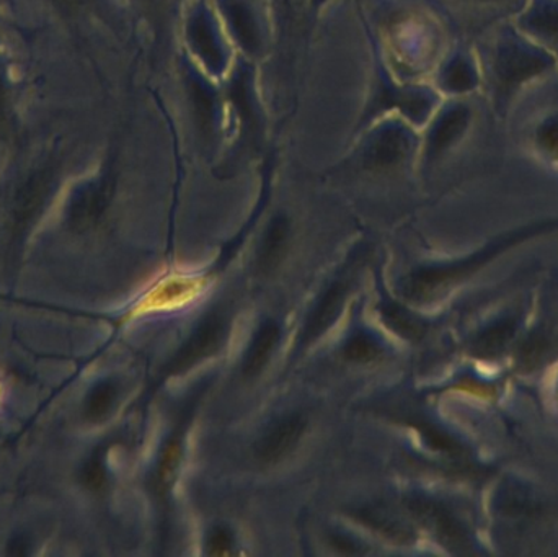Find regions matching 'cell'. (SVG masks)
Wrapping results in <instances>:
<instances>
[{"label": "cell", "mask_w": 558, "mask_h": 557, "mask_svg": "<svg viewBox=\"0 0 558 557\" xmlns=\"http://www.w3.org/2000/svg\"><path fill=\"white\" fill-rule=\"evenodd\" d=\"M361 522L366 523L371 529L376 530L380 535L386 538L393 540V542H409L410 533L402 523L397 522L389 512L379 509H364L356 513Z\"/></svg>", "instance_id": "9a60e30c"}, {"label": "cell", "mask_w": 558, "mask_h": 557, "mask_svg": "<svg viewBox=\"0 0 558 557\" xmlns=\"http://www.w3.org/2000/svg\"><path fill=\"white\" fill-rule=\"evenodd\" d=\"M384 323L393 330L400 334L405 339H413L423 332L422 324L413 319L409 313L397 306H386L383 310Z\"/></svg>", "instance_id": "ffe728a7"}, {"label": "cell", "mask_w": 558, "mask_h": 557, "mask_svg": "<svg viewBox=\"0 0 558 557\" xmlns=\"http://www.w3.org/2000/svg\"><path fill=\"white\" fill-rule=\"evenodd\" d=\"M458 2L464 10L471 29L482 35L498 23L513 20L524 9L527 0H458Z\"/></svg>", "instance_id": "9c48e42d"}, {"label": "cell", "mask_w": 558, "mask_h": 557, "mask_svg": "<svg viewBox=\"0 0 558 557\" xmlns=\"http://www.w3.org/2000/svg\"><path fill=\"white\" fill-rule=\"evenodd\" d=\"M527 146L536 156L558 167V105L541 111L526 131Z\"/></svg>", "instance_id": "8fae6325"}, {"label": "cell", "mask_w": 558, "mask_h": 557, "mask_svg": "<svg viewBox=\"0 0 558 557\" xmlns=\"http://www.w3.org/2000/svg\"><path fill=\"white\" fill-rule=\"evenodd\" d=\"M193 97H195L196 110H198L199 121L203 128H208L211 124L213 118V98L209 92L203 85H195L193 87Z\"/></svg>", "instance_id": "7402d4cb"}, {"label": "cell", "mask_w": 558, "mask_h": 557, "mask_svg": "<svg viewBox=\"0 0 558 557\" xmlns=\"http://www.w3.org/2000/svg\"><path fill=\"white\" fill-rule=\"evenodd\" d=\"M438 85L451 98L477 94L482 88V68L475 48H456L439 69Z\"/></svg>", "instance_id": "277c9868"}, {"label": "cell", "mask_w": 558, "mask_h": 557, "mask_svg": "<svg viewBox=\"0 0 558 557\" xmlns=\"http://www.w3.org/2000/svg\"><path fill=\"white\" fill-rule=\"evenodd\" d=\"M289 222L284 216H277L268 226L258 251L257 267L260 274L270 275L277 270L288 247Z\"/></svg>", "instance_id": "4fadbf2b"}, {"label": "cell", "mask_w": 558, "mask_h": 557, "mask_svg": "<svg viewBox=\"0 0 558 557\" xmlns=\"http://www.w3.org/2000/svg\"><path fill=\"white\" fill-rule=\"evenodd\" d=\"M305 419L302 415H288L277 422L257 445V458L262 464H277L282 458L288 457L305 432Z\"/></svg>", "instance_id": "52a82bcc"}, {"label": "cell", "mask_w": 558, "mask_h": 557, "mask_svg": "<svg viewBox=\"0 0 558 557\" xmlns=\"http://www.w3.org/2000/svg\"><path fill=\"white\" fill-rule=\"evenodd\" d=\"M54 2L64 10H72L81 3V0H54Z\"/></svg>", "instance_id": "d4e9b609"}, {"label": "cell", "mask_w": 558, "mask_h": 557, "mask_svg": "<svg viewBox=\"0 0 558 557\" xmlns=\"http://www.w3.org/2000/svg\"><path fill=\"white\" fill-rule=\"evenodd\" d=\"M475 51L481 61L482 88L498 121L510 118L523 94L558 71L554 55L521 32L513 20L482 33Z\"/></svg>", "instance_id": "6da1fadb"}, {"label": "cell", "mask_w": 558, "mask_h": 557, "mask_svg": "<svg viewBox=\"0 0 558 557\" xmlns=\"http://www.w3.org/2000/svg\"><path fill=\"white\" fill-rule=\"evenodd\" d=\"M513 22L558 61V0H527Z\"/></svg>", "instance_id": "8992f818"}, {"label": "cell", "mask_w": 558, "mask_h": 557, "mask_svg": "<svg viewBox=\"0 0 558 557\" xmlns=\"http://www.w3.org/2000/svg\"><path fill=\"white\" fill-rule=\"evenodd\" d=\"M190 38L199 56H203L208 64L218 65L221 61V51H219L218 43L213 35L211 26L205 19L193 20L190 26Z\"/></svg>", "instance_id": "2e32d148"}, {"label": "cell", "mask_w": 558, "mask_h": 557, "mask_svg": "<svg viewBox=\"0 0 558 557\" xmlns=\"http://www.w3.org/2000/svg\"><path fill=\"white\" fill-rule=\"evenodd\" d=\"M407 509L426 529L432 530L442 543L448 546L461 545L462 533L452 517L438 504L425 499H412L407 502Z\"/></svg>", "instance_id": "7c38bea8"}, {"label": "cell", "mask_w": 558, "mask_h": 557, "mask_svg": "<svg viewBox=\"0 0 558 557\" xmlns=\"http://www.w3.org/2000/svg\"><path fill=\"white\" fill-rule=\"evenodd\" d=\"M475 117L477 111L469 97L451 98L445 107L435 111L423 147L426 162L436 164L461 146L474 128Z\"/></svg>", "instance_id": "3957f363"}, {"label": "cell", "mask_w": 558, "mask_h": 557, "mask_svg": "<svg viewBox=\"0 0 558 557\" xmlns=\"http://www.w3.org/2000/svg\"><path fill=\"white\" fill-rule=\"evenodd\" d=\"M279 336H281V330L274 320H268L257 330L247 353H245L244 365H242V373L247 378L257 376L267 365L275 347H277Z\"/></svg>", "instance_id": "5bb4252c"}, {"label": "cell", "mask_w": 558, "mask_h": 557, "mask_svg": "<svg viewBox=\"0 0 558 557\" xmlns=\"http://www.w3.org/2000/svg\"><path fill=\"white\" fill-rule=\"evenodd\" d=\"M344 359L350 362H373L380 355V346L374 337L367 334H354L343 347Z\"/></svg>", "instance_id": "d6986e66"}, {"label": "cell", "mask_w": 558, "mask_h": 557, "mask_svg": "<svg viewBox=\"0 0 558 557\" xmlns=\"http://www.w3.org/2000/svg\"><path fill=\"white\" fill-rule=\"evenodd\" d=\"M348 290H350V281L338 280L322 294L317 306L312 310L311 316L305 320L304 330H302V343H312L327 332L335 320L340 316L341 307L347 301Z\"/></svg>", "instance_id": "ba28073f"}, {"label": "cell", "mask_w": 558, "mask_h": 557, "mask_svg": "<svg viewBox=\"0 0 558 557\" xmlns=\"http://www.w3.org/2000/svg\"><path fill=\"white\" fill-rule=\"evenodd\" d=\"M558 228V219H550V221L537 222L531 228L523 229V231L513 232L508 238L488 245L482 254L469 258V261L459 262V264L449 265V267L438 268H423V270L413 271L405 283H403V293L409 300L423 301L432 298L433 294L438 293L441 288L448 287L452 281H458L459 278L468 275L469 271L475 270L478 265L484 264L492 255L497 254L501 249L510 245L511 242H517L518 239L527 238L533 232L544 231V229Z\"/></svg>", "instance_id": "7a4b0ae2"}, {"label": "cell", "mask_w": 558, "mask_h": 557, "mask_svg": "<svg viewBox=\"0 0 558 557\" xmlns=\"http://www.w3.org/2000/svg\"><path fill=\"white\" fill-rule=\"evenodd\" d=\"M226 339V319L222 314L211 313L196 327L185 346L169 363V375L177 376L198 365L203 360L218 352Z\"/></svg>", "instance_id": "5b68a950"}, {"label": "cell", "mask_w": 558, "mask_h": 557, "mask_svg": "<svg viewBox=\"0 0 558 557\" xmlns=\"http://www.w3.org/2000/svg\"><path fill=\"white\" fill-rule=\"evenodd\" d=\"M232 548H234V540L229 530L216 529L209 533L208 542H206V553L209 556L231 555Z\"/></svg>", "instance_id": "44dd1931"}, {"label": "cell", "mask_w": 558, "mask_h": 557, "mask_svg": "<svg viewBox=\"0 0 558 557\" xmlns=\"http://www.w3.org/2000/svg\"><path fill=\"white\" fill-rule=\"evenodd\" d=\"M413 147L415 140L409 131L400 126L389 128L374 140L367 153V164L373 169H392L409 157Z\"/></svg>", "instance_id": "30bf717a"}, {"label": "cell", "mask_w": 558, "mask_h": 557, "mask_svg": "<svg viewBox=\"0 0 558 557\" xmlns=\"http://www.w3.org/2000/svg\"><path fill=\"white\" fill-rule=\"evenodd\" d=\"M228 12L229 16H231L232 28H234L235 35L241 39L242 45L251 49V51L257 49V28H255L254 20H252L247 9L239 5V3H229Z\"/></svg>", "instance_id": "ac0fdd59"}, {"label": "cell", "mask_w": 558, "mask_h": 557, "mask_svg": "<svg viewBox=\"0 0 558 557\" xmlns=\"http://www.w3.org/2000/svg\"><path fill=\"white\" fill-rule=\"evenodd\" d=\"M330 542L333 548H337L340 553H344V555H361V553H363L360 545L353 542V540L348 538V536L331 535Z\"/></svg>", "instance_id": "603a6c76"}, {"label": "cell", "mask_w": 558, "mask_h": 557, "mask_svg": "<svg viewBox=\"0 0 558 557\" xmlns=\"http://www.w3.org/2000/svg\"><path fill=\"white\" fill-rule=\"evenodd\" d=\"M183 432H173L172 438L167 444L159 467V484L162 489H170L175 481L177 470L182 461Z\"/></svg>", "instance_id": "e0dca14e"}, {"label": "cell", "mask_w": 558, "mask_h": 557, "mask_svg": "<svg viewBox=\"0 0 558 557\" xmlns=\"http://www.w3.org/2000/svg\"><path fill=\"white\" fill-rule=\"evenodd\" d=\"M7 113V85L3 78L2 68H0V121L5 120Z\"/></svg>", "instance_id": "cb8c5ba5"}]
</instances>
